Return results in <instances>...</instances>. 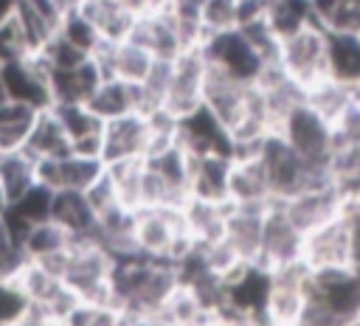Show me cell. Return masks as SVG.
I'll list each match as a JSON object with an SVG mask.
<instances>
[{
    "mask_svg": "<svg viewBox=\"0 0 360 326\" xmlns=\"http://www.w3.org/2000/svg\"><path fill=\"white\" fill-rule=\"evenodd\" d=\"M8 96H6V87H3V76H0V104H6Z\"/></svg>",
    "mask_w": 360,
    "mask_h": 326,
    "instance_id": "39",
    "label": "cell"
},
{
    "mask_svg": "<svg viewBox=\"0 0 360 326\" xmlns=\"http://www.w3.org/2000/svg\"><path fill=\"white\" fill-rule=\"evenodd\" d=\"M22 152L34 160H51V157H62L70 152V138L65 132V126L59 124L56 112L51 107L37 112V121L25 138Z\"/></svg>",
    "mask_w": 360,
    "mask_h": 326,
    "instance_id": "25",
    "label": "cell"
},
{
    "mask_svg": "<svg viewBox=\"0 0 360 326\" xmlns=\"http://www.w3.org/2000/svg\"><path fill=\"white\" fill-rule=\"evenodd\" d=\"M34 183H37V177H34V157H28L22 149L0 155V188H3L8 205L17 202Z\"/></svg>",
    "mask_w": 360,
    "mask_h": 326,
    "instance_id": "30",
    "label": "cell"
},
{
    "mask_svg": "<svg viewBox=\"0 0 360 326\" xmlns=\"http://www.w3.org/2000/svg\"><path fill=\"white\" fill-rule=\"evenodd\" d=\"M326 73L335 82H360V34L326 28Z\"/></svg>",
    "mask_w": 360,
    "mask_h": 326,
    "instance_id": "26",
    "label": "cell"
},
{
    "mask_svg": "<svg viewBox=\"0 0 360 326\" xmlns=\"http://www.w3.org/2000/svg\"><path fill=\"white\" fill-rule=\"evenodd\" d=\"M264 211L267 208H256V205H228V211H225L222 242L245 264H256V259H259Z\"/></svg>",
    "mask_w": 360,
    "mask_h": 326,
    "instance_id": "17",
    "label": "cell"
},
{
    "mask_svg": "<svg viewBox=\"0 0 360 326\" xmlns=\"http://www.w3.org/2000/svg\"><path fill=\"white\" fill-rule=\"evenodd\" d=\"M6 208H8V202H6V194H3V188H0V214H6Z\"/></svg>",
    "mask_w": 360,
    "mask_h": 326,
    "instance_id": "40",
    "label": "cell"
},
{
    "mask_svg": "<svg viewBox=\"0 0 360 326\" xmlns=\"http://www.w3.org/2000/svg\"><path fill=\"white\" fill-rule=\"evenodd\" d=\"M256 155L264 169V180H267L273 202H284V200L295 197L298 191H304L307 185L329 177V166H309L276 132L264 138V143L259 146Z\"/></svg>",
    "mask_w": 360,
    "mask_h": 326,
    "instance_id": "3",
    "label": "cell"
},
{
    "mask_svg": "<svg viewBox=\"0 0 360 326\" xmlns=\"http://www.w3.org/2000/svg\"><path fill=\"white\" fill-rule=\"evenodd\" d=\"M276 135L309 166H329L335 149H338V138L335 129L307 104H295L276 126Z\"/></svg>",
    "mask_w": 360,
    "mask_h": 326,
    "instance_id": "4",
    "label": "cell"
},
{
    "mask_svg": "<svg viewBox=\"0 0 360 326\" xmlns=\"http://www.w3.org/2000/svg\"><path fill=\"white\" fill-rule=\"evenodd\" d=\"M273 202L264 169L259 163V155L248 157H231V171H228V205H256L267 208Z\"/></svg>",
    "mask_w": 360,
    "mask_h": 326,
    "instance_id": "20",
    "label": "cell"
},
{
    "mask_svg": "<svg viewBox=\"0 0 360 326\" xmlns=\"http://www.w3.org/2000/svg\"><path fill=\"white\" fill-rule=\"evenodd\" d=\"M228 171L225 155H188V197L228 205Z\"/></svg>",
    "mask_w": 360,
    "mask_h": 326,
    "instance_id": "19",
    "label": "cell"
},
{
    "mask_svg": "<svg viewBox=\"0 0 360 326\" xmlns=\"http://www.w3.org/2000/svg\"><path fill=\"white\" fill-rule=\"evenodd\" d=\"M70 8L82 11L93 22V28L98 31V37H101L104 45L129 39L132 25L138 20V14L124 0H79Z\"/></svg>",
    "mask_w": 360,
    "mask_h": 326,
    "instance_id": "22",
    "label": "cell"
},
{
    "mask_svg": "<svg viewBox=\"0 0 360 326\" xmlns=\"http://www.w3.org/2000/svg\"><path fill=\"white\" fill-rule=\"evenodd\" d=\"M132 42H138L141 48H146L155 59H163V62H172L174 56H180L188 45L174 22V17L169 14V8L163 11H152V14H141L132 25V34H129Z\"/></svg>",
    "mask_w": 360,
    "mask_h": 326,
    "instance_id": "16",
    "label": "cell"
},
{
    "mask_svg": "<svg viewBox=\"0 0 360 326\" xmlns=\"http://www.w3.org/2000/svg\"><path fill=\"white\" fill-rule=\"evenodd\" d=\"M37 112L39 110L28 104H17V101L0 104V155L17 152L25 146V138L37 121Z\"/></svg>",
    "mask_w": 360,
    "mask_h": 326,
    "instance_id": "29",
    "label": "cell"
},
{
    "mask_svg": "<svg viewBox=\"0 0 360 326\" xmlns=\"http://www.w3.org/2000/svg\"><path fill=\"white\" fill-rule=\"evenodd\" d=\"M152 143V129L146 112H129L101 126V160L121 163V160H143Z\"/></svg>",
    "mask_w": 360,
    "mask_h": 326,
    "instance_id": "13",
    "label": "cell"
},
{
    "mask_svg": "<svg viewBox=\"0 0 360 326\" xmlns=\"http://www.w3.org/2000/svg\"><path fill=\"white\" fill-rule=\"evenodd\" d=\"M309 292L321 301V306L338 323L360 320V278L352 270H335V273L312 275Z\"/></svg>",
    "mask_w": 360,
    "mask_h": 326,
    "instance_id": "15",
    "label": "cell"
},
{
    "mask_svg": "<svg viewBox=\"0 0 360 326\" xmlns=\"http://www.w3.org/2000/svg\"><path fill=\"white\" fill-rule=\"evenodd\" d=\"M70 3H73V6H76V3H79V0H70Z\"/></svg>",
    "mask_w": 360,
    "mask_h": 326,
    "instance_id": "42",
    "label": "cell"
},
{
    "mask_svg": "<svg viewBox=\"0 0 360 326\" xmlns=\"http://www.w3.org/2000/svg\"><path fill=\"white\" fill-rule=\"evenodd\" d=\"M239 20H242V0H200L202 39L239 28Z\"/></svg>",
    "mask_w": 360,
    "mask_h": 326,
    "instance_id": "32",
    "label": "cell"
},
{
    "mask_svg": "<svg viewBox=\"0 0 360 326\" xmlns=\"http://www.w3.org/2000/svg\"><path fill=\"white\" fill-rule=\"evenodd\" d=\"M278 205L287 214V219L295 225V230H301L307 236L309 230L338 219L346 208V200H343L340 188L332 183V177H326V180L307 185L304 191H298L295 197H290Z\"/></svg>",
    "mask_w": 360,
    "mask_h": 326,
    "instance_id": "10",
    "label": "cell"
},
{
    "mask_svg": "<svg viewBox=\"0 0 360 326\" xmlns=\"http://www.w3.org/2000/svg\"><path fill=\"white\" fill-rule=\"evenodd\" d=\"M301 264L312 275L352 270V233H349V222H346V208L338 219H332L304 236Z\"/></svg>",
    "mask_w": 360,
    "mask_h": 326,
    "instance_id": "7",
    "label": "cell"
},
{
    "mask_svg": "<svg viewBox=\"0 0 360 326\" xmlns=\"http://www.w3.org/2000/svg\"><path fill=\"white\" fill-rule=\"evenodd\" d=\"M56 37H62L68 45L79 48V51L87 53V56H93V53L104 45L101 37H98V31L93 28V22H90L82 11H76V8H68V11L62 14V20H59V25H56Z\"/></svg>",
    "mask_w": 360,
    "mask_h": 326,
    "instance_id": "31",
    "label": "cell"
},
{
    "mask_svg": "<svg viewBox=\"0 0 360 326\" xmlns=\"http://www.w3.org/2000/svg\"><path fill=\"white\" fill-rule=\"evenodd\" d=\"M276 62L284 70L290 82H295L301 90L318 84L326 79V28L323 25H309L287 39L278 42L276 48Z\"/></svg>",
    "mask_w": 360,
    "mask_h": 326,
    "instance_id": "5",
    "label": "cell"
},
{
    "mask_svg": "<svg viewBox=\"0 0 360 326\" xmlns=\"http://www.w3.org/2000/svg\"><path fill=\"white\" fill-rule=\"evenodd\" d=\"M8 101L28 104L34 110L51 107V67L42 53H25L8 65H0Z\"/></svg>",
    "mask_w": 360,
    "mask_h": 326,
    "instance_id": "11",
    "label": "cell"
},
{
    "mask_svg": "<svg viewBox=\"0 0 360 326\" xmlns=\"http://www.w3.org/2000/svg\"><path fill=\"white\" fill-rule=\"evenodd\" d=\"M51 219L70 236V239H93L96 242V211L90 208L82 191H53L51 200Z\"/></svg>",
    "mask_w": 360,
    "mask_h": 326,
    "instance_id": "23",
    "label": "cell"
},
{
    "mask_svg": "<svg viewBox=\"0 0 360 326\" xmlns=\"http://www.w3.org/2000/svg\"><path fill=\"white\" fill-rule=\"evenodd\" d=\"M208 59L200 45L186 48L180 56L169 62V84L163 98V112L172 118H186L188 112L202 107V87H205Z\"/></svg>",
    "mask_w": 360,
    "mask_h": 326,
    "instance_id": "6",
    "label": "cell"
},
{
    "mask_svg": "<svg viewBox=\"0 0 360 326\" xmlns=\"http://www.w3.org/2000/svg\"><path fill=\"white\" fill-rule=\"evenodd\" d=\"M112 267L115 259L98 242L73 239L62 259L59 278L79 304L112 306Z\"/></svg>",
    "mask_w": 360,
    "mask_h": 326,
    "instance_id": "1",
    "label": "cell"
},
{
    "mask_svg": "<svg viewBox=\"0 0 360 326\" xmlns=\"http://www.w3.org/2000/svg\"><path fill=\"white\" fill-rule=\"evenodd\" d=\"M56 3H59V6H62V8H70V6H73V3H70V0H56Z\"/></svg>",
    "mask_w": 360,
    "mask_h": 326,
    "instance_id": "41",
    "label": "cell"
},
{
    "mask_svg": "<svg viewBox=\"0 0 360 326\" xmlns=\"http://www.w3.org/2000/svg\"><path fill=\"white\" fill-rule=\"evenodd\" d=\"M357 90H360V82H357Z\"/></svg>",
    "mask_w": 360,
    "mask_h": 326,
    "instance_id": "43",
    "label": "cell"
},
{
    "mask_svg": "<svg viewBox=\"0 0 360 326\" xmlns=\"http://www.w3.org/2000/svg\"><path fill=\"white\" fill-rule=\"evenodd\" d=\"M202 53L208 59V65L219 67L222 73L245 82V84H256L262 67L273 59H264L256 45L239 31V28H231V31H222V34H214V37H205L202 39Z\"/></svg>",
    "mask_w": 360,
    "mask_h": 326,
    "instance_id": "9",
    "label": "cell"
},
{
    "mask_svg": "<svg viewBox=\"0 0 360 326\" xmlns=\"http://www.w3.org/2000/svg\"><path fill=\"white\" fill-rule=\"evenodd\" d=\"M124 318L115 306H98V304H76L65 318L62 326H121Z\"/></svg>",
    "mask_w": 360,
    "mask_h": 326,
    "instance_id": "33",
    "label": "cell"
},
{
    "mask_svg": "<svg viewBox=\"0 0 360 326\" xmlns=\"http://www.w3.org/2000/svg\"><path fill=\"white\" fill-rule=\"evenodd\" d=\"M124 3L141 17V14H152V11H163V8H169L172 0H124Z\"/></svg>",
    "mask_w": 360,
    "mask_h": 326,
    "instance_id": "37",
    "label": "cell"
},
{
    "mask_svg": "<svg viewBox=\"0 0 360 326\" xmlns=\"http://www.w3.org/2000/svg\"><path fill=\"white\" fill-rule=\"evenodd\" d=\"M321 25L329 31H349V34H360V0H335L323 17Z\"/></svg>",
    "mask_w": 360,
    "mask_h": 326,
    "instance_id": "35",
    "label": "cell"
},
{
    "mask_svg": "<svg viewBox=\"0 0 360 326\" xmlns=\"http://www.w3.org/2000/svg\"><path fill=\"white\" fill-rule=\"evenodd\" d=\"M312 287V273L295 261L278 270H270V287L264 301V323L270 326H295L307 295Z\"/></svg>",
    "mask_w": 360,
    "mask_h": 326,
    "instance_id": "8",
    "label": "cell"
},
{
    "mask_svg": "<svg viewBox=\"0 0 360 326\" xmlns=\"http://www.w3.org/2000/svg\"><path fill=\"white\" fill-rule=\"evenodd\" d=\"M104 73L90 56L73 67H51V104H87Z\"/></svg>",
    "mask_w": 360,
    "mask_h": 326,
    "instance_id": "21",
    "label": "cell"
},
{
    "mask_svg": "<svg viewBox=\"0 0 360 326\" xmlns=\"http://www.w3.org/2000/svg\"><path fill=\"white\" fill-rule=\"evenodd\" d=\"M101 174H104L101 157H84L76 152H68L51 160H34L37 183L51 191H82L84 194Z\"/></svg>",
    "mask_w": 360,
    "mask_h": 326,
    "instance_id": "14",
    "label": "cell"
},
{
    "mask_svg": "<svg viewBox=\"0 0 360 326\" xmlns=\"http://www.w3.org/2000/svg\"><path fill=\"white\" fill-rule=\"evenodd\" d=\"M25 53H31V51L25 45V37L20 31L17 17H11V20H6L0 25V65H8V62H14V59H20Z\"/></svg>",
    "mask_w": 360,
    "mask_h": 326,
    "instance_id": "36",
    "label": "cell"
},
{
    "mask_svg": "<svg viewBox=\"0 0 360 326\" xmlns=\"http://www.w3.org/2000/svg\"><path fill=\"white\" fill-rule=\"evenodd\" d=\"M225 211H228V205H222V202H202V200H191V197L180 205L183 225H186V233L194 247L211 244L222 236Z\"/></svg>",
    "mask_w": 360,
    "mask_h": 326,
    "instance_id": "27",
    "label": "cell"
},
{
    "mask_svg": "<svg viewBox=\"0 0 360 326\" xmlns=\"http://www.w3.org/2000/svg\"><path fill=\"white\" fill-rule=\"evenodd\" d=\"M31 309L28 295L17 281H0V326L22 323Z\"/></svg>",
    "mask_w": 360,
    "mask_h": 326,
    "instance_id": "34",
    "label": "cell"
},
{
    "mask_svg": "<svg viewBox=\"0 0 360 326\" xmlns=\"http://www.w3.org/2000/svg\"><path fill=\"white\" fill-rule=\"evenodd\" d=\"M177 143L188 155H225L231 157V141L225 126L205 110H194L177 121Z\"/></svg>",
    "mask_w": 360,
    "mask_h": 326,
    "instance_id": "18",
    "label": "cell"
},
{
    "mask_svg": "<svg viewBox=\"0 0 360 326\" xmlns=\"http://www.w3.org/2000/svg\"><path fill=\"white\" fill-rule=\"evenodd\" d=\"M301 244H304V233L295 230V225L287 219V214L281 211L278 202H270L264 211L262 244H259L256 264L267 273L295 264V261H301Z\"/></svg>",
    "mask_w": 360,
    "mask_h": 326,
    "instance_id": "12",
    "label": "cell"
},
{
    "mask_svg": "<svg viewBox=\"0 0 360 326\" xmlns=\"http://www.w3.org/2000/svg\"><path fill=\"white\" fill-rule=\"evenodd\" d=\"M87 107L96 118L112 121L129 112H141V96L135 84H124L118 79H101V84L87 98Z\"/></svg>",
    "mask_w": 360,
    "mask_h": 326,
    "instance_id": "28",
    "label": "cell"
},
{
    "mask_svg": "<svg viewBox=\"0 0 360 326\" xmlns=\"http://www.w3.org/2000/svg\"><path fill=\"white\" fill-rule=\"evenodd\" d=\"M262 17H264V25L270 28V34L276 37V42H281L309 25H321L312 0H264Z\"/></svg>",
    "mask_w": 360,
    "mask_h": 326,
    "instance_id": "24",
    "label": "cell"
},
{
    "mask_svg": "<svg viewBox=\"0 0 360 326\" xmlns=\"http://www.w3.org/2000/svg\"><path fill=\"white\" fill-rule=\"evenodd\" d=\"M14 11H17V0H0V25H3L6 20H11Z\"/></svg>",
    "mask_w": 360,
    "mask_h": 326,
    "instance_id": "38",
    "label": "cell"
},
{
    "mask_svg": "<svg viewBox=\"0 0 360 326\" xmlns=\"http://www.w3.org/2000/svg\"><path fill=\"white\" fill-rule=\"evenodd\" d=\"M132 244L135 253L152 261L180 264L191 250V239L183 225L180 208H141L132 214Z\"/></svg>",
    "mask_w": 360,
    "mask_h": 326,
    "instance_id": "2",
    "label": "cell"
}]
</instances>
